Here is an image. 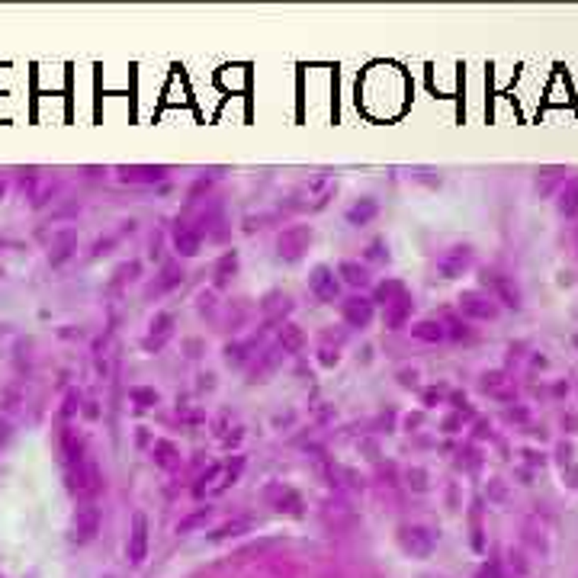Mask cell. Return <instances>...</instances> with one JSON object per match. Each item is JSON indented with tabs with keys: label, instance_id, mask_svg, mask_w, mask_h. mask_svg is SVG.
Masks as SVG:
<instances>
[{
	"label": "cell",
	"instance_id": "obj_5",
	"mask_svg": "<svg viewBox=\"0 0 578 578\" xmlns=\"http://www.w3.org/2000/svg\"><path fill=\"white\" fill-rule=\"evenodd\" d=\"M148 550V521L145 517H135V530H132V540H129V559L132 562H141Z\"/></svg>",
	"mask_w": 578,
	"mask_h": 578
},
{
	"label": "cell",
	"instance_id": "obj_11",
	"mask_svg": "<svg viewBox=\"0 0 578 578\" xmlns=\"http://www.w3.org/2000/svg\"><path fill=\"white\" fill-rule=\"evenodd\" d=\"M559 212L562 216H575L578 212V180H569L559 193Z\"/></svg>",
	"mask_w": 578,
	"mask_h": 578
},
{
	"label": "cell",
	"instance_id": "obj_9",
	"mask_svg": "<svg viewBox=\"0 0 578 578\" xmlns=\"http://www.w3.org/2000/svg\"><path fill=\"white\" fill-rule=\"evenodd\" d=\"M408 312H411V299L408 296H398V299H392L389 302V312H386V321H389L392 328H402L405 325V318H408Z\"/></svg>",
	"mask_w": 578,
	"mask_h": 578
},
{
	"label": "cell",
	"instance_id": "obj_14",
	"mask_svg": "<svg viewBox=\"0 0 578 578\" xmlns=\"http://www.w3.org/2000/svg\"><path fill=\"white\" fill-rule=\"evenodd\" d=\"M341 273H347L350 283H366V270L357 264H341Z\"/></svg>",
	"mask_w": 578,
	"mask_h": 578
},
{
	"label": "cell",
	"instance_id": "obj_13",
	"mask_svg": "<svg viewBox=\"0 0 578 578\" xmlns=\"http://www.w3.org/2000/svg\"><path fill=\"white\" fill-rule=\"evenodd\" d=\"M373 216H376V202H373V200H363L360 206H354V209H350V222H360V225L369 222Z\"/></svg>",
	"mask_w": 578,
	"mask_h": 578
},
{
	"label": "cell",
	"instance_id": "obj_12",
	"mask_svg": "<svg viewBox=\"0 0 578 578\" xmlns=\"http://www.w3.org/2000/svg\"><path fill=\"white\" fill-rule=\"evenodd\" d=\"M177 251L180 254H196L200 251V235L196 231H190V229H177Z\"/></svg>",
	"mask_w": 578,
	"mask_h": 578
},
{
	"label": "cell",
	"instance_id": "obj_7",
	"mask_svg": "<svg viewBox=\"0 0 578 578\" xmlns=\"http://www.w3.org/2000/svg\"><path fill=\"white\" fill-rule=\"evenodd\" d=\"M100 527V514L97 508H81L74 517V530H77V540H91Z\"/></svg>",
	"mask_w": 578,
	"mask_h": 578
},
{
	"label": "cell",
	"instance_id": "obj_10",
	"mask_svg": "<svg viewBox=\"0 0 578 578\" xmlns=\"http://www.w3.org/2000/svg\"><path fill=\"white\" fill-rule=\"evenodd\" d=\"M344 315H347V321H354V325H366V321L373 318V306H369L366 299H350L347 306H344Z\"/></svg>",
	"mask_w": 578,
	"mask_h": 578
},
{
	"label": "cell",
	"instance_id": "obj_3",
	"mask_svg": "<svg viewBox=\"0 0 578 578\" xmlns=\"http://www.w3.org/2000/svg\"><path fill=\"white\" fill-rule=\"evenodd\" d=\"M460 308L466 315H473V318H482V321L498 318V306H495V299H492V296H485V293H479V289L463 293L460 296Z\"/></svg>",
	"mask_w": 578,
	"mask_h": 578
},
{
	"label": "cell",
	"instance_id": "obj_2",
	"mask_svg": "<svg viewBox=\"0 0 578 578\" xmlns=\"http://www.w3.org/2000/svg\"><path fill=\"white\" fill-rule=\"evenodd\" d=\"M485 283L492 286V293L498 302H504L511 308H521V289H517V283L511 277H504L498 270H485Z\"/></svg>",
	"mask_w": 578,
	"mask_h": 578
},
{
	"label": "cell",
	"instance_id": "obj_8",
	"mask_svg": "<svg viewBox=\"0 0 578 578\" xmlns=\"http://www.w3.org/2000/svg\"><path fill=\"white\" fill-rule=\"evenodd\" d=\"M411 335L418 337V341L437 344V341H444V337H446V331H444V325H440V321H418V325L411 328Z\"/></svg>",
	"mask_w": 578,
	"mask_h": 578
},
{
	"label": "cell",
	"instance_id": "obj_1",
	"mask_svg": "<svg viewBox=\"0 0 578 578\" xmlns=\"http://www.w3.org/2000/svg\"><path fill=\"white\" fill-rule=\"evenodd\" d=\"M473 248L469 244H456V248H450V251H444L440 254V260H437V270L444 273L446 279H456V277H463V273L473 267Z\"/></svg>",
	"mask_w": 578,
	"mask_h": 578
},
{
	"label": "cell",
	"instance_id": "obj_4",
	"mask_svg": "<svg viewBox=\"0 0 578 578\" xmlns=\"http://www.w3.org/2000/svg\"><path fill=\"white\" fill-rule=\"evenodd\" d=\"M402 540H405V550H411L415 556H427L431 546H434V533L431 530H424V527H408Z\"/></svg>",
	"mask_w": 578,
	"mask_h": 578
},
{
	"label": "cell",
	"instance_id": "obj_6",
	"mask_svg": "<svg viewBox=\"0 0 578 578\" xmlns=\"http://www.w3.org/2000/svg\"><path fill=\"white\" fill-rule=\"evenodd\" d=\"M312 289H315V296H318V299H335V296H337V283H335V277H331V270H328V267H315Z\"/></svg>",
	"mask_w": 578,
	"mask_h": 578
}]
</instances>
